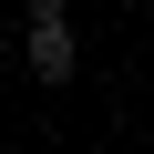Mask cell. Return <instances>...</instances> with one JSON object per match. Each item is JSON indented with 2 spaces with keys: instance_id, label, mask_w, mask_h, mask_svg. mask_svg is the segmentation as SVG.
<instances>
[{
  "instance_id": "cell-1",
  "label": "cell",
  "mask_w": 154,
  "mask_h": 154,
  "mask_svg": "<svg viewBox=\"0 0 154 154\" xmlns=\"http://www.w3.org/2000/svg\"><path fill=\"white\" fill-rule=\"evenodd\" d=\"M21 62H31V82H72V11H62V0H31Z\"/></svg>"
}]
</instances>
